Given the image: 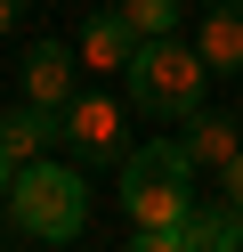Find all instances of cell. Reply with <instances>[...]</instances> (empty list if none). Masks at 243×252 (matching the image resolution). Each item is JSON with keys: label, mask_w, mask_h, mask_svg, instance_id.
Instances as JSON below:
<instances>
[{"label": "cell", "mask_w": 243, "mask_h": 252, "mask_svg": "<svg viewBox=\"0 0 243 252\" xmlns=\"http://www.w3.org/2000/svg\"><path fill=\"white\" fill-rule=\"evenodd\" d=\"M130 252H187V236H178V228H138Z\"/></svg>", "instance_id": "7c38bea8"}, {"label": "cell", "mask_w": 243, "mask_h": 252, "mask_svg": "<svg viewBox=\"0 0 243 252\" xmlns=\"http://www.w3.org/2000/svg\"><path fill=\"white\" fill-rule=\"evenodd\" d=\"M73 98H81V57H65V41H41V49L25 57V106L65 114Z\"/></svg>", "instance_id": "5b68a950"}, {"label": "cell", "mask_w": 243, "mask_h": 252, "mask_svg": "<svg viewBox=\"0 0 243 252\" xmlns=\"http://www.w3.org/2000/svg\"><path fill=\"white\" fill-rule=\"evenodd\" d=\"M178 236H187V252H235L243 244V220H235V203H194L187 220H178Z\"/></svg>", "instance_id": "30bf717a"}, {"label": "cell", "mask_w": 243, "mask_h": 252, "mask_svg": "<svg viewBox=\"0 0 243 252\" xmlns=\"http://www.w3.org/2000/svg\"><path fill=\"white\" fill-rule=\"evenodd\" d=\"M57 130H65V114H49V106H16V114L0 122V155L25 171V163H41V147H57Z\"/></svg>", "instance_id": "9c48e42d"}, {"label": "cell", "mask_w": 243, "mask_h": 252, "mask_svg": "<svg viewBox=\"0 0 243 252\" xmlns=\"http://www.w3.org/2000/svg\"><path fill=\"white\" fill-rule=\"evenodd\" d=\"M8 187H16V163H8V155H0V195H8Z\"/></svg>", "instance_id": "9a60e30c"}, {"label": "cell", "mask_w": 243, "mask_h": 252, "mask_svg": "<svg viewBox=\"0 0 243 252\" xmlns=\"http://www.w3.org/2000/svg\"><path fill=\"white\" fill-rule=\"evenodd\" d=\"M235 122H243V114H235Z\"/></svg>", "instance_id": "2e32d148"}, {"label": "cell", "mask_w": 243, "mask_h": 252, "mask_svg": "<svg viewBox=\"0 0 243 252\" xmlns=\"http://www.w3.org/2000/svg\"><path fill=\"white\" fill-rule=\"evenodd\" d=\"M203 90H211V65L194 41H138V57H130V106L154 122H194L203 114Z\"/></svg>", "instance_id": "6da1fadb"}, {"label": "cell", "mask_w": 243, "mask_h": 252, "mask_svg": "<svg viewBox=\"0 0 243 252\" xmlns=\"http://www.w3.org/2000/svg\"><path fill=\"white\" fill-rule=\"evenodd\" d=\"M65 163L89 171V163H130V138H122V106L97 98V90H81L73 106H65V130H57Z\"/></svg>", "instance_id": "277c9868"}, {"label": "cell", "mask_w": 243, "mask_h": 252, "mask_svg": "<svg viewBox=\"0 0 243 252\" xmlns=\"http://www.w3.org/2000/svg\"><path fill=\"white\" fill-rule=\"evenodd\" d=\"M122 25L138 41H170L178 33V0H122Z\"/></svg>", "instance_id": "8fae6325"}, {"label": "cell", "mask_w": 243, "mask_h": 252, "mask_svg": "<svg viewBox=\"0 0 243 252\" xmlns=\"http://www.w3.org/2000/svg\"><path fill=\"white\" fill-rule=\"evenodd\" d=\"M194 49L211 73H243V0H211L194 25Z\"/></svg>", "instance_id": "52a82bcc"}, {"label": "cell", "mask_w": 243, "mask_h": 252, "mask_svg": "<svg viewBox=\"0 0 243 252\" xmlns=\"http://www.w3.org/2000/svg\"><path fill=\"white\" fill-rule=\"evenodd\" d=\"M81 65L89 73H130V57H138V33L122 25V8H97V17H81Z\"/></svg>", "instance_id": "8992f818"}, {"label": "cell", "mask_w": 243, "mask_h": 252, "mask_svg": "<svg viewBox=\"0 0 243 252\" xmlns=\"http://www.w3.org/2000/svg\"><path fill=\"white\" fill-rule=\"evenodd\" d=\"M8 220L41 244H73L81 220H89V187H81L73 163H25L8 187Z\"/></svg>", "instance_id": "3957f363"}, {"label": "cell", "mask_w": 243, "mask_h": 252, "mask_svg": "<svg viewBox=\"0 0 243 252\" xmlns=\"http://www.w3.org/2000/svg\"><path fill=\"white\" fill-rule=\"evenodd\" d=\"M178 155H187L194 171H227V163L243 155V122H227V114H211V106H203V114L178 130Z\"/></svg>", "instance_id": "ba28073f"}, {"label": "cell", "mask_w": 243, "mask_h": 252, "mask_svg": "<svg viewBox=\"0 0 243 252\" xmlns=\"http://www.w3.org/2000/svg\"><path fill=\"white\" fill-rule=\"evenodd\" d=\"M16 8H25V0H0V33H8V25H16Z\"/></svg>", "instance_id": "5bb4252c"}, {"label": "cell", "mask_w": 243, "mask_h": 252, "mask_svg": "<svg viewBox=\"0 0 243 252\" xmlns=\"http://www.w3.org/2000/svg\"><path fill=\"white\" fill-rule=\"evenodd\" d=\"M219 187H227V203H235V220H243V155H235V163L219 171Z\"/></svg>", "instance_id": "4fadbf2b"}, {"label": "cell", "mask_w": 243, "mask_h": 252, "mask_svg": "<svg viewBox=\"0 0 243 252\" xmlns=\"http://www.w3.org/2000/svg\"><path fill=\"white\" fill-rule=\"evenodd\" d=\"M194 212V163L178 155V138H154L122 163V220L130 236L138 228H178Z\"/></svg>", "instance_id": "7a4b0ae2"}]
</instances>
